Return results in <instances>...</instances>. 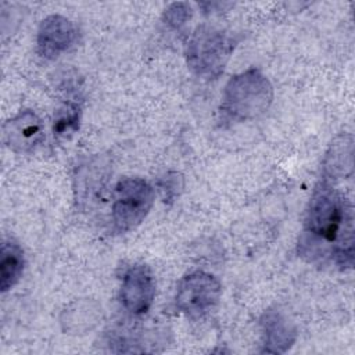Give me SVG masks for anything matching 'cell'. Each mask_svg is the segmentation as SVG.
Masks as SVG:
<instances>
[{"label":"cell","instance_id":"277c9868","mask_svg":"<svg viewBox=\"0 0 355 355\" xmlns=\"http://www.w3.org/2000/svg\"><path fill=\"white\" fill-rule=\"evenodd\" d=\"M154 189L141 178L121 179L114 189L111 219L121 233L136 229L154 204Z\"/></svg>","mask_w":355,"mask_h":355},{"label":"cell","instance_id":"5b68a950","mask_svg":"<svg viewBox=\"0 0 355 355\" xmlns=\"http://www.w3.org/2000/svg\"><path fill=\"white\" fill-rule=\"evenodd\" d=\"M222 294L219 280L202 270L184 275L176 288V306L189 318H201L212 311Z\"/></svg>","mask_w":355,"mask_h":355},{"label":"cell","instance_id":"8992f818","mask_svg":"<svg viewBox=\"0 0 355 355\" xmlns=\"http://www.w3.org/2000/svg\"><path fill=\"white\" fill-rule=\"evenodd\" d=\"M155 298V280L151 269L144 263L130 266L122 279L121 301L132 315L150 311Z\"/></svg>","mask_w":355,"mask_h":355},{"label":"cell","instance_id":"6da1fadb","mask_svg":"<svg viewBox=\"0 0 355 355\" xmlns=\"http://www.w3.org/2000/svg\"><path fill=\"white\" fill-rule=\"evenodd\" d=\"M298 254L309 262L322 261L330 255L336 266L341 269L352 266V207L327 178H323L312 193Z\"/></svg>","mask_w":355,"mask_h":355},{"label":"cell","instance_id":"30bf717a","mask_svg":"<svg viewBox=\"0 0 355 355\" xmlns=\"http://www.w3.org/2000/svg\"><path fill=\"white\" fill-rule=\"evenodd\" d=\"M25 266L22 248L8 240L3 241L0 250V290L3 293L12 288L21 279Z\"/></svg>","mask_w":355,"mask_h":355},{"label":"cell","instance_id":"4fadbf2b","mask_svg":"<svg viewBox=\"0 0 355 355\" xmlns=\"http://www.w3.org/2000/svg\"><path fill=\"white\" fill-rule=\"evenodd\" d=\"M193 15L191 6L184 1L179 3H172L165 11H164V22L172 28V29H179L182 28Z\"/></svg>","mask_w":355,"mask_h":355},{"label":"cell","instance_id":"7a4b0ae2","mask_svg":"<svg viewBox=\"0 0 355 355\" xmlns=\"http://www.w3.org/2000/svg\"><path fill=\"white\" fill-rule=\"evenodd\" d=\"M273 101V86L266 75L248 68L229 79L220 103V114L229 122H244L263 115Z\"/></svg>","mask_w":355,"mask_h":355},{"label":"cell","instance_id":"8fae6325","mask_svg":"<svg viewBox=\"0 0 355 355\" xmlns=\"http://www.w3.org/2000/svg\"><path fill=\"white\" fill-rule=\"evenodd\" d=\"M101 308L92 301H76L71 304L61 316V324L65 331L80 334L92 330L98 320Z\"/></svg>","mask_w":355,"mask_h":355},{"label":"cell","instance_id":"52a82bcc","mask_svg":"<svg viewBox=\"0 0 355 355\" xmlns=\"http://www.w3.org/2000/svg\"><path fill=\"white\" fill-rule=\"evenodd\" d=\"M3 140L15 153H32L44 140V125L33 111L21 110L4 123Z\"/></svg>","mask_w":355,"mask_h":355},{"label":"cell","instance_id":"3957f363","mask_svg":"<svg viewBox=\"0 0 355 355\" xmlns=\"http://www.w3.org/2000/svg\"><path fill=\"white\" fill-rule=\"evenodd\" d=\"M234 47V37L225 29L208 24L200 25L187 40V67L198 78L216 79L223 73Z\"/></svg>","mask_w":355,"mask_h":355},{"label":"cell","instance_id":"7c38bea8","mask_svg":"<svg viewBox=\"0 0 355 355\" xmlns=\"http://www.w3.org/2000/svg\"><path fill=\"white\" fill-rule=\"evenodd\" d=\"M80 107L73 103L65 104L55 114L53 123V133L55 137H67L75 133L79 128Z\"/></svg>","mask_w":355,"mask_h":355},{"label":"cell","instance_id":"ba28073f","mask_svg":"<svg viewBox=\"0 0 355 355\" xmlns=\"http://www.w3.org/2000/svg\"><path fill=\"white\" fill-rule=\"evenodd\" d=\"M78 36L75 24L67 17L53 14L46 17L37 29V53L46 60H55L71 49Z\"/></svg>","mask_w":355,"mask_h":355},{"label":"cell","instance_id":"5bb4252c","mask_svg":"<svg viewBox=\"0 0 355 355\" xmlns=\"http://www.w3.org/2000/svg\"><path fill=\"white\" fill-rule=\"evenodd\" d=\"M183 176L178 172H168L158 180V190L165 202H172L183 189Z\"/></svg>","mask_w":355,"mask_h":355},{"label":"cell","instance_id":"9c48e42d","mask_svg":"<svg viewBox=\"0 0 355 355\" xmlns=\"http://www.w3.org/2000/svg\"><path fill=\"white\" fill-rule=\"evenodd\" d=\"M262 352L284 354L297 338V329L288 316L277 308H269L261 318Z\"/></svg>","mask_w":355,"mask_h":355}]
</instances>
